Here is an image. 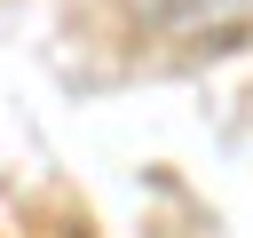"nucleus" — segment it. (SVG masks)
<instances>
[{"mask_svg":"<svg viewBox=\"0 0 253 238\" xmlns=\"http://www.w3.org/2000/svg\"><path fill=\"white\" fill-rule=\"evenodd\" d=\"M134 8L166 32H221V24L253 16V0H134Z\"/></svg>","mask_w":253,"mask_h":238,"instance_id":"f257e3e1","label":"nucleus"}]
</instances>
